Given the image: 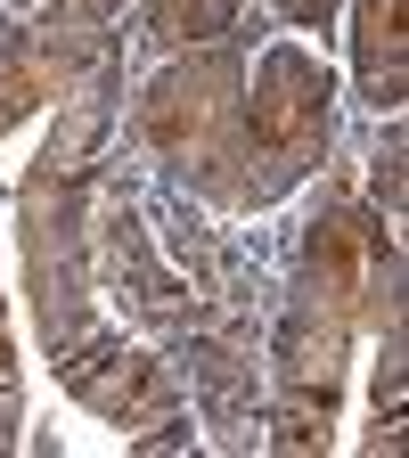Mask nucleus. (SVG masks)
I'll return each mask as SVG.
<instances>
[{
	"label": "nucleus",
	"instance_id": "f257e3e1",
	"mask_svg": "<svg viewBox=\"0 0 409 458\" xmlns=\"http://www.w3.org/2000/svg\"><path fill=\"white\" fill-rule=\"evenodd\" d=\"M181 9H189V25H213V17L229 9V0H172V17H181Z\"/></svg>",
	"mask_w": 409,
	"mask_h": 458
}]
</instances>
